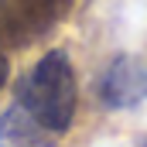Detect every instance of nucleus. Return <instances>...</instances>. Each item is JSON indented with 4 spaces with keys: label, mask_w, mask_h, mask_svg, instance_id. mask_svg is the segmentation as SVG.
Returning a JSON list of instances; mask_svg holds the SVG:
<instances>
[{
    "label": "nucleus",
    "mask_w": 147,
    "mask_h": 147,
    "mask_svg": "<svg viewBox=\"0 0 147 147\" xmlns=\"http://www.w3.org/2000/svg\"><path fill=\"white\" fill-rule=\"evenodd\" d=\"M75 75L65 51H48L17 86V103L51 134H65L75 116Z\"/></svg>",
    "instance_id": "nucleus-1"
},
{
    "label": "nucleus",
    "mask_w": 147,
    "mask_h": 147,
    "mask_svg": "<svg viewBox=\"0 0 147 147\" xmlns=\"http://www.w3.org/2000/svg\"><path fill=\"white\" fill-rule=\"evenodd\" d=\"M99 99L110 110H130L147 99V65L137 55H116L99 75Z\"/></svg>",
    "instance_id": "nucleus-2"
},
{
    "label": "nucleus",
    "mask_w": 147,
    "mask_h": 147,
    "mask_svg": "<svg viewBox=\"0 0 147 147\" xmlns=\"http://www.w3.org/2000/svg\"><path fill=\"white\" fill-rule=\"evenodd\" d=\"M55 137L17 99L0 113V147H55Z\"/></svg>",
    "instance_id": "nucleus-3"
},
{
    "label": "nucleus",
    "mask_w": 147,
    "mask_h": 147,
    "mask_svg": "<svg viewBox=\"0 0 147 147\" xmlns=\"http://www.w3.org/2000/svg\"><path fill=\"white\" fill-rule=\"evenodd\" d=\"M3 82H7V55L0 51V89H3Z\"/></svg>",
    "instance_id": "nucleus-4"
}]
</instances>
